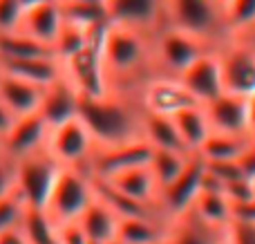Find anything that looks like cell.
Returning a JSON list of instances; mask_svg holds the SVG:
<instances>
[{
	"label": "cell",
	"instance_id": "cell-32",
	"mask_svg": "<svg viewBox=\"0 0 255 244\" xmlns=\"http://www.w3.org/2000/svg\"><path fill=\"white\" fill-rule=\"evenodd\" d=\"M101 34H103V29L92 31V29H85V27L76 25V22L63 20L61 31H58L56 40H54V54H56L58 61H61V58H67L70 54L79 52L81 47H85L90 40L99 38Z\"/></svg>",
	"mask_w": 255,
	"mask_h": 244
},
{
	"label": "cell",
	"instance_id": "cell-9",
	"mask_svg": "<svg viewBox=\"0 0 255 244\" xmlns=\"http://www.w3.org/2000/svg\"><path fill=\"white\" fill-rule=\"evenodd\" d=\"M61 70L81 97H99L110 90L101 58V36L67 58H61Z\"/></svg>",
	"mask_w": 255,
	"mask_h": 244
},
{
	"label": "cell",
	"instance_id": "cell-5",
	"mask_svg": "<svg viewBox=\"0 0 255 244\" xmlns=\"http://www.w3.org/2000/svg\"><path fill=\"white\" fill-rule=\"evenodd\" d=\"M166 16L170 25L184 27L217 45L231 36L220 0H166Z\"/></svg>",
	"mask_w": 255,
	"mask_h": 244
},
{
	"label": "cell",
	"instance_id": "cell-19",
	"mask_svg": "<svg viewBox=\"0 0 255 244\" xmlns=\"http://www.w3.org/2000/svg\"><path fill=\"white\" fill-rule=\"evenodd\" d=\"M63 20L65 18H63L61 0H45V2H38L22 11L16 29L25 31V34L34 36L40 43H47L54 47V40L61 31Z\"/></svg>",
	"mask_w": 255,
	"mask_h": 244
},
{
	"label": "cell",
	"instance_id": "cell-36",
	"mask_svg": "<svg viewBox=\"0 0 255 244\" xmlns=\"http://www.w3.org/2000/svg\"><path fill=\"white\" fill-rule=\"evenodd\" d=\"M58 244H92L90 238L85 236L83 227L79 220H70V222H58Z\"/></svg>",
	"mask_w": 255,
	"mask_h": 244
},
{
	"label": "cell",
	"instance_id": "cell-46",
	"mask_svg": "<svg viewBox=\"0 0 255 244\" xmlns=\"http://www.w3.org/2000/svg\"><path fill=\"white\" fill-rule=\"evenodd\" d=\"M70 2H99V4H106V0H70Z\"/></svg>",
	"mask_w": 255,
	"mask_h": 244
},
{
	"label": "cell",
	"instance_id": "cell-24",
	"mask_svg": "<svg viewBox=\"0 0 255 244\" xmlns=\"http://www.w3.org/2000/svg\"><path fill=\"white\" fill-rule=\"evenodd\" d=\"M172 119H175L179 137L188 152H197L199 148H202V143L206 141L213 132V125H211V121H208L204 103H193V106L175 112Z\"/></svg>",
	"mask_w": 255,
	"mask_h": 244
},
{
	"label": "cell",
	"instance_id": "cell-23",
	"mask_svg": "<svg viewBox=\"0 0 255 244\" xmlns=\"http://www.w3.org/2000/svg\"><path fill=\"white\" fill-rule=\"evenodd\" d=\"M79 224L83 227L85 236L90 238L92 244H103L117 238V227H119V215L97 197L85 206V211L79 215Z\"/></svg>",
	"mask_w": 255,
	"mask_h": 244
},
{
	"label": "cell",
	"instance_id": "cell-44",
	"mask_svg": "<svg viewBox=\"0 0 255 244\" xmlns=\"http://www.w3.org/2000/svg\"><path fill=\"white\" fill-rule=\"evenodd\" d=\"M13 121H16V115H13V112L9 110L2 101H0V137H4V134H7V130L11 128Z\"/></svg>",
	"mask_w": 255,
	"mask_h": 244
},
{
	"label": "cell",
	"instance_id": "cell-16",
	"mask_svg": "<svg viewBox=\"0 0 255 244\" xmlns=\"http://www.w3.org/2000/svg\"><path fill=\"white\" fill-rule=\"evenodd\" d=\"M179 81L199 103H208L220 97L224 92V81H222V65L217 49L206 52L193 65L186 67L179 74Z\"/></svg>",
	"mask_w": 255,
	"mask_h": 244
},
{
	"label": "cell",
	"instance_id": "cell-14",
	"mask_svg": "<svg viewBox=\"0 0 255 244\" xmlns=\"http://www.w3.org/2000/svg\"><path fill=\"white\" fill-rule=\"evenodd\" d=\"M110 22L157 34L168 22L166 0H106Z\"/></svg>",
	"mask_w": 255,
	"mask_h": 244
},
{
	"label": "cell",
	"instance_id": "cell-6",
	"mask_svg": "<svg viewBox=\"0 0 255 244\" xmlns=\"http://www.w3.org/2000/svg\"><path fill=\"white\" fill-rule=\"evenodd\" d=\"M63 166L45 148L16 159V191L25 206L45 209Z\"/></svg>",
	"mask_w": 255,
	"mask_h": 244
},
{
	"label": "cell",
	"instance_id": "cell-41",
	"mask_svg": "<svg viewBox=\"0 0 255 244\" xmlns=\"http://www.w3.org/2000/svg\"><path fill=\"white\" fill-rule=\"evenodd\" d=\"M235 161H238V166H240V170H242L244 177L255 179V137L251 139V143L244 148V152Z\"/></svg>",
	"mask_w": 255,
	"mask_h": 244
},
{
	"label": "cell",
	"instance_id": "cell-20",
	"mask_svg": "<svg viewBox=\"0 0 255 244\" xmlns=\"http://www.w3.org/2000/svg\"><path fill=\"white\" fill-rule=\"evenodd\" d=\"M0 72L13 74L22 81L47 88L63 74L61 61L56 56H31V58H0Z\"/></svg>",
	"mask_w": 255,
	"mask_h": 244
},
{
	"label": "cell",
	"instance_id": "cell-28",
	"mask_svg": "<svg viewBox=\"0 0 255 244\" xmlns=\"http://www.w3.org/2000/svg\"><path fill=\"white\" fill-rule=\"evenodd\" d=\"M190 155H193V152L172 150V148H152L148 166H150V173H152L159 191L179 177L181 170L186 168V161H188Z\"/></svg>",
	"mask_w": 255,
	"mask_h": 244
},
{
	"label": "cell",
	"instance_id": "cell-38",
	"mask_svg": "<svg viewBox=\"0 0 255 244\" xmlns=\"http://www.w3.org/2000/svg\"><path fill=\"white\" fill-rule=\"evenodd\" d=\"M16 193V161L0 157V197Z\"/></svg>",
	"mask_w": 255,
	"mask_h": 244
},
{
	"label": "cell",
	"instance_id": "cell-39",
	"mask_svg": "<svg viewBox=\"0 0 255 244\" xmlns=\"http://www.w3.org/2000/svg\"><path fill=\"white\" fill-rule=\"evenodd\" d=\"M204 164H206V168L211 170V173H215L217 177L222 179V184H226L242 175V170H240L235 159H217V161H204Z\"/></svg>",
	"mask_w": 255,
	"mask_h": 244
},
{
	"label": "cell",
	"instance_id": "cell-21",
	"mask_svg": "<svg viewBox=\"0 0 255 244\" xmlns=\"http://www.w3.org/2000/svg\"><path fill=\"white\" fill-rule=\"evenodd\" d=\"M40 97H43V88L40 85L22 81L13 74H7V72H0V101L16 117L38 110Z\"/></svg>",
	"mask_w": 255,
	"mask_h": 244
},
{
	"label": "cell",
	"instance_id": "cell-33",
	"mask_svg": "<svg viewBox=\"0 0 255 244\" xmlns=\"http://www.w3.org/2000/svg\"><path fill=\"white\" fill-rule=\"evenodd\" d=\"M224 20L229 34H255V0H226Z\"/></svg>",
	"mask_w": 255,
	"mask_h": 244
},
{
	"label": "cell",
	"instance_id": "cell-49",
	"mask_svg": "<svg viewBox=\"0 0 255 244\" xmlns=\"http://www.w3.org/2000/svg\"><path fill=\"white\" fill-rule=\"evenodd\" d=\"M220 2H222V7H224V2H226V0H220Z\"/></svg>",
	"mask_w": 255,
	"mask_h": 244
},
{
	"label": "cell",
	"instance_id": "cell-37",
	"mask_svg": "<svg viewBox=\"0 0 255 244\" xmlns=\"http://www.w3.org/2000/svg\"><path fill=\"white\" fill-rule=\"evenodd\" d=\"M22 16L20 0H0V31L16 29Z\"/></svg>",
	"mask_w": 255,
	"mask_h": 244
},
{
	"label": "cell",
	"instance_id": "cell-7",
	"mask_svg": "<svg viewBox=\"0 0 255 244\" xmlns=\"http://www.w3.org/2000/svg\"><path fill=\"white\" fill-rule=\"evenodd\" d=\"M92 200H94L92 175L83 168H65L63 166L45 211L56 224L70 222V220H79V215L83 213L85 206Z\"/></svg>",
	"mask_w": 255,
	"mask_h": 244
},
{
	"label": "cell",
	"instance_id": "cell-34",
	"mask_svg": "<svg viewBox=\"0 0 255 244\" xmlns=\"http://www.w3.org/2000/svg\"><path fill=\"white\" fill-rule=\"evenodd\" d=\"M22 213H25V202L20 200L18 191L7 197H0V233L18 227L22 220Z\"/></svg>",
	"mask_w": 255,
	"mask_h": 244
},
{
	"label": "cell",
	"instance_id": "cell-40",
	"mask_svg": "<svg viewBox=\"0 0 255 244\" xmlns=\"http://www.w3.org/2000/svg\"><path fill=\"white\" fill-rule=\"evenodd\" d=\"M231 244H255V224L249 222H231L229 224Z\"/></svg>",
	"mask_w": 255,
	"mask_h": 244
},
{
	"label": "cell",
	"instance_id": "cell-29",
	"mask_svg": "<svg viewBox=\"0 0 255 244\" xmlns=\"http://www.w3.org/2000/svg\"><path fill=\"white\" fill-rule=\"evenodd\" d=\"M253 134H229V132H211V137L202 143L197 155L204 161L217 159H238L244 148L251 143Z\"/></svg>",
	"mask_w": 255,
	"mask_h": 244
},
{
	"label": "cell",
	"instance_id": "cell-31",
	"mask_svg": "<svg viewBox=\"0 0 255 244\" xmlns=\"http://www.w3.org/2000/svg\"><path fill=\"white\" fill-rule=\"evenodd\" d=\"M20 231L29 244H58L56 222L49 218L45 209L25 206V213H22L20 220Z\"/></svg>",
	"mask_w": 255,
	"mask_h": 244
},
{
	"label": "cell",
	"instance_id": "cell-47",
	"mask_svg": "<svg viewBox=\"0 0 255 244\" xmlns=\"http://www.w3.org/2000/svg\"><path fill=\"white\" fill-rule=\"evenodd\" d=\"M0 157H7V155H4V143H2V137H0Z\"/></svg>",
	"mask_w": 255,
	"mask_h": 244
},
{
	"label": "cell",
	"instance_id": "cell-25",
	"mask_svg": "<svg viewBox=\"0 0 255 244\" xmlns=\"http://www.w3.org/2000/svg\"><path fill=\"white\" fill-rule=\"evenodd\" d=\"M166 218L159 215H134V218H119L117 238L124 244H159L166 229Z\"/></svg>",
	"mask_w": 255,
	"mask_h": 244
},
{
	"label": "cell",
	"instance_id": "cell-15",
	"mask_svg": "<svg viewBox=\"0 0 255 244\" xmlns=\"http://www.w3.org/2000/svg\"><path fill=\"white\" fill-rule=\"evenodd\" d=\"M49 137V125L47 121L40 117V112H29V115L16 117V121L11 123V128L7 130V134L2 137L4 143V155L9 159H20L31 152L45 148Z\"/></svg>",
	"mask_w": 255,
	"mask_h": 244
},
{
	"label": "cell",
	"instance_id": "cell-35",
	"mask_svg": "<svg viewBox=\"0 0 255 244\" xmlns=\"http://www.w3.org/2000/svg\"><path fill=\"white\" fill-rule=\"evenodd\" d=\"M224 195L229 197L231 204H238V202L253 200V197H255L253 179L244 177V175H240V177L231 179V182H226V184H224Z\"/></svg>",
	"mask_w": 255,
	"mask_h": 244
},
{
	"label": "cell",
	"instance_id": "cell-8",
	"mask_svg": "<svg viewBox=\"0 0 255 244\" xmlns=\"http://www.w3.org/2000/svg\"><path fill=\"white\" fill-rule=\"evenodd\" d=\"M97 146L90 128L79 115L49 128L45 150L65 168H88V161Z\"/></svg>",
	"mask_w": 255,
	"mask_h": 244
},
{
	"label": "cell",
	"instance_id": "cell-27",
	"mask_svg": "<svg viewBox=\"0 0 255 244\" xmlns=\"http://www.w3.org/2000/svg\"><path fill=\"white\" fill-rule=\"evenodd\" d=\"M31 56H56L54 47L40 43L34 36L20 29L0 31V58H31Z\"/></svg>",
	"mask_w": 255,
	"mask_h": 244
},
{
	"label": "cell",
	"instance_id": "cell-48",
	"mask_svg": "<svg viewBox=\"0 0 255 244\" xmlns=\"http://www.w3.org/2000/svg\"><path fill=\"white\" fill-rule=\"evenodd\" d=\"M103 244H124V242H121L119 238H115V240H110V242H103Z\"/></svg>",
	"mask_w": 255,
	"mask_h": 244
},
{
	"label": "cell",
	"instance_id": "cell-43",
	"mask_svg": "<svg viewBox=\"0 0 255 244\" xmlns=\"http://www.w3.org/2000/svg\"><path fill=\"white\" fill-rule=\"evenodd\" d=\"M0 244H29V242H27V238L22 236L20 224H18V227L7 229V231L0 233Z\"/></svg>",
	"mask_w": 255,
	"mask_h": 244
},
{
	"label": "cell",
	"instance_id": "cell-10",
	"mask_svg": "<svg viewBox=\"0 0 255 244\" xmlns=\"http://www.w3.org/2000/svg\"><path fill=\"white\" fill-rule=\"evenodd\" d=\"M150 155H152V146L143 137L112 143V146H94L85 170L94 179H110L136 166H145L150 161Z\"/></svg>",
	"mask_w": 255,
	"mask_h": 244
},
{
	"label": "cell",
	"instance_id": "cell-18",
	"mask_svg": "<svg viewBox=\"0 0 255 244\" xmlns=\"http://www.w3.org/2000/svg\"><path fill=\"white\" fill-rule=\"evenodd\" d=\"M79 103H81V94L76 92L74 85L61 74L54 83L43 88L38 112H40V117L47 121L49 128H54V125H58V123H63V121L79 115Z\"/></svg>",
	"mask_w": 255,
	"mask_h": 244
},
{
	"label": "cell",
	"instance_id": "cell-45",
	"mask_svg": "<svg viewBox=\"0 0 255 244\" xmlns=\"http://www.w3.org/2000/svg\"><path fill=\"white\" fill-rule=\"evenodd\" d=\"M249 110H251V134L255 137V94L249 99Z\"/></svg>",
	"mask_w": 255,
	"mask_h": 244
},
{
	"label": "cell",
	"instance_id": "cell-13",
	"mask_svg": "<svg viewBox=\"0 0 255 244\" xmlns=\"http://www.w3.org/2000/svg\"><path fill=\"white\" fill-rule=\"evenodd\" d=\"M159 244H231V233L229 227L208 224L188 209L168 220Z\"/></svg>",
	"mask_w": 255,
	"mask_h": 244
},
{
	"label": "cell",
	"instance_id": "cell-22",
	"mask_svg": "<svg viewBox=\"0 0 255 244\" xmlns=\"http://www.w3.org/2000/svg\"><path fill=\"white\" fill-rule=\"evenodd\" d=\"M110 182L115 188H119L121 193H126L128 197L141 202V204L154 206L159 211V186L154 182L152 173H150V166H136V168H130L121 175H115V177L106 179ZM161 213V211H159Z\"/></svg>",
	"mask_w": 255,
	"mask_h": 244
},
{
	"label": "cell",
	"instance_id": "cell-50",
	"mask_svg": "<svg viewBox=\"0 0 255 244\" xmlns=\"http://www.w3.org/2000/svg\"><path fill=\"white\" fill-rule=\"evenodd\" d=\"M253 188H255V179H253Z\"/></svg>",
	"mask_w": 255,
	"mask_h": 244
},
{
	"label": "cell",
	"instance_id": "cell-3",
	"mask_svg": "<svg viewBox=\"0 0 255 244\" xmlns=\"http://www.w3.org/2000/svg\"><path fill=\"white\" fill-rule=\"evenodd\" d=\"M152 40H154V56H157L159 72L170 76H179L199 56L220 47L213 40L204 38L199 34H193V31L184 29V27L170 25V22H166L152 36Z\"/></svg>",
	"mask_w": 255,
	"mask_h": 244
},
{
	"label": "cell",
	"instance_id": "cell-12",
	"mask_svg": "<svg viewBox=\"0 0 255 244\" xmlns=\"http://www.w3.org/2000/svg\"><path fill=\"white\" fill-rule=\"evenodd\" d=\"M202 173H204V159L197 152H193L179 177L159 191V211H161L163 218L170 220L193 206L195 197L202 191Z\"/></svg>",
	"mask_w": 255,
	"mask_h": 244
},
{
	"label": "cell",
	"instance_id": "cell-42",
	"mask_svg": "<svg viewBox=\"0 0 255 244\" xmlns=\"http://www.w3.org/2000/svg\"><path fill=\"white\" fill-rule=\"evenodd\" d=\"M233 206V220L235 222H249L255 224V197L247 202H238V204H231Z\"/></svg>",
	"mask_w": 255,
	"mask_h": 244
},
{
	"label": "cell",
	"instance_id": "cell-2",
	"mask_svg": "<svg viewBox=\"0 0 255 244\" xmlns=\"http://www.w3.org/2000/svg\"><path fill=\"white\" fill-rule=\"evenodd\" d=\"M79 117L90 128L97 146H112L143 137V110L134 94L108 90L99 97H81Z\"/></svg>",
	"mask_w": 255,
	"mask_h": 244
},
{
	"label": "cell",
	"instance_id": "cell-17",
	"mask_svg": "<svg viewBox=\"0 0 255 244\" xmlns=\"http://www.w3.org/2000/svg\"><path fill=\"white\" fill-rule=\"evenodd\" d=\"M213 132L229 134H251V110L249 99L240 94L222 92L217 99L204 103Z\"/></svg>",
	"mask_w": 255,
	"mask_h": 244
},
{
	"label": "cell",
	"instance_id": "cell-26",
	"mask_svg": "<svg viewBox=\"0 0 255 244\" xmlns=\"http://www.w3.org/2000/svg\"><path fill=\"white\" fill-rule=\"evenodd\" d=\"M141 134L152 148H172V150H186L184 141L179 137V130L175 125V119L168 115H154L143 112ZM188 152V150H186Z\"/></svg>",
	"mask_w": 255,
	"mask_h": 244
},
{
	"label": "cell",
	"instance_id": "cell-11",
	"mask_svg": "<svg viewBox=\"0 0 255 244\" xmlns=\"http://www.w3.org/2000/svg\"><path fill=\"white\" fill-rule=\"evenodd\" d=\"M134 97L143 112H154V115H168V117H172L175 112L193 106V103H199L197 99L184 88L179 76L161 74V72L150 76L134 92Z\"/></svg>",
	"mask_w": 255,
	"mask_h": 244
},
{
	"label": "cell",
	"instance_id": "cell-30",
	"mask_svg": "<svg viewBox=\"0 0 255 244\" xmlns=\"http://www.w3.org/2000/svg\"><path fill=\"white\" fill-rule=\"evenodd\" d=\"M190 209L204 222L215 224V227H229L233 222V206L224 195V191H199Z\"/></svg>",
	"mask_w": 255,
	"mask_h": 244
},
{
	"label": "cell",
	"instance_id": "cell-4",
	"mask_svg": "<svg viewBox=\"0 0 255 244\" xmlns=\"http://www.w3.org/2000/svg\"><path fill=\"white\" fill-rule=\"evenodd\" d=\"M217 54L224 92L251 99L255 94V34H231Z\"/></svg>",
	"mask_w": 255,
	"mask_h": 244
},
{
	"label": "cell",
	"instance_id": "cell-1",
	"mask_svg": "<svg viewBox=\"0 0 255 244\" xmlns=\"http://www.w3.org/2000/svg\"><path fill=\"white\" fill-rule=\"evenodd\" d=\"M101 58L110 90L134 94L150 76L159 74L154 40L148 31L108 22L101 34Z\"/></svg>",
	"mask_w": 255,
	"mask_h": 244
}]
</instances>
